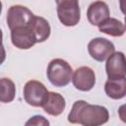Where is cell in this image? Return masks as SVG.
<instances>
[{"label": "cell", "mask_w": 126, "mask_h": 126, "mask_svg": "<svg viewBox=\"0 0 126 126\" xmlns=\"http://www.w3.org/2000/svg\"><path fill=\"white\" fill-rule=\"evenodd\" d=\"M88 51L93 59L103 62L115 52V47L110 40L103 37H95L89 42Z\"/></svg>", "instance_id": "8992f818"}, {"label": "cell", "mask_w": 126, "mask_h": 126, "mask_svg": "<svg viewBox=\"0 0 126 126\" xmlns=\"http://www.w3.org/2000/svg\"><path fill=\"white\" fill-rule=\"evenodd\" d=\"M58 19L66 27L76 26L81 19V9L76 0L56 1Z\"/></svg>", "instance_id": "3957f363"}, {"label": "cell", "mask_w": 126, "mask_h": 126, "mask_svg": "<svg viewBox=\"0 0 126 126\" xmlns=\"http://www.w3.org/2000/svg\"><path fill=\"white\" fill-rule=\"evenodd\" d=\"M108 119L109 113L106 107L91 104L85 100L75 101L68 114V121L70 123L81 124L83 126H101Z\"/></svg>", "instance_id": "6da1fadb"}, {"label": "cell", "mask_w": 126, "mask_h": 126, "mask_svg": "<svg viewBox=\"0 0 126 126\" xmlns=\"http://www.w3.org/2000/svg\"><path fill=\"white\" fill-rule=\"evenodd\" d=\"M105 71L109 80L121 79L126 76V56L117 51L110 55L105 63Z\"/></svg>", "instance_id": "52a82bcc"}, {"label": "cell", "mask_w": 126, "mask_h": 126, "mask_svg": "<svg viewBox=\"0 0 126 126\" xmlns=\"http://www.w3.org/2000/svg\"><path fill=\"white\" fill-rule=\"evenodd\" d=\"M48 91L46 87L39 81L31 80L24 87V98L26 102L32 106L39 107L42 105Z\"/></svg>", "instance_id": "5b68a950"}, {"label": "cell", "mask_w": 126, "mask_h": 126, "mask_svg": "<svg viewBox=\"0 0 126 126\" xmlns=\"http://www.w3.org/2000/svg\"><path fill=\"white\" fill-rule=\"evenodd\" d=\"M31 29L32 30L35 37L36 42H43L45 41L50 35V26L47 20L42 17L34 16L32 24Z\"/></svg>", "instance_id": "4fadbf2b"}, {"label": "cell", "mask_w": 126, "mask_h": 126, "mask_svg": "<svg viewBox=\"0 0 126 126\" xmlns=\"http://www.w3.org/2000/svg\"><path fill=\"white\" fill-rule=\"evenodd\" d=\"M124 22H125V25H124V26H125V30H126V16H125V19H124Z\"/></svg>", "instance_id": "d6986e66"}, {"label": "cell", "mask_w": 126, "mask_h": 126, "mask_svg": "<svg viewBox=\"0 0 126 126\" xmlns=\"http://www.w3.org/2000/svg\"><path fill=\"white\" fill-rule=\"evenodd\" d=\"M120 4V9H121V12L126 16V0H121L119 2Z\"/></svg>", "instance_id": "ac0fdd59"}, {"label": "cell", "mask_w": 126, "mask_h": 126, "mask_svg": "<svg viewBox=\"0 0 126 126\" xmlns=\"http://www.w3.org/2000/svg\"><path fill=\"white\" fill-rule=\"evenodd\" d=\"M11 41L19 49H29L36 42V37L30 27L17 28L11 31Z\"/></svg>", "instance_id": "9c48e42d"}, {"label": "cell", "mask_w": 126, "mask_h": 126, "mask_svg": "<svg viewBox=\"0 0 126 126\" xmlns=\"http://www.w3.org/2000/svg\"><path fill=\"white\" fill-rule=\"evenodd\" d=\"M109 16V8L103 1H94L91 3L87 11V18L93 26H100L103 22L110 18Z\"/></svg>", "instance_id": "30bf717a"}, {"label": "cell", "mask_w": 126, "mask_h": 126, "mask_svg": "<svg viewBox=\"0 0 126 126\" xmlns=\"http://www.w3.org/2000/svg\"><path fill=\"white\" fill-rule=\"evenodd\" d=\"M0 84H1V95H0L1 102L4 103L11 102L15 98V94H16V87L14 82L8 78H2L0 80Z\"/></svg>", "instance_id": "9a60e30c"}, {"label": "cell", "mask_w": 126, "mask_h": 126, "mask_svg": "<svg viewBox=\"0 0 126 126\" xmlns=\"http://www.w3.org/2000/svg\"><path fill=\"white\" fill-rule=\"evenodd\" d=\"M35 15L22 5H13L7 12V24L12 31L17 28L30 27Z\"/></svg>", "instance_id": "277c9868"}, {"label": "cell", "mask_w": 126, "mask_h": 126, "mask_svg": "<svg viewBox=\"0 0 126 126\" xmlns=\"http://www.w3.org/2000/svg\"><path fill=\"white\" fill-rule=\"evenodd\" d=\"M41 107L47 114L58 116L65 109V98L58 93L48 92Z\"/></svg>", "instance_id": "8fae6325"}, {"label": "cell", "mask_w": 126, "mask_h": 126, "mask_svg": "<svg viewBox=\"0 0 126 126\" xmlns=\"http://www.w3.org/2000/svg\"><path fill=\"white\" fill-rule=\"evenodd\" d=\"M46 75L47 79L53 86L61 88L67 86L71 82L73 69L67 61L61 58H55L49 62Z\"/></svg>", "instance_id": "7a4b0ae2"}, {"label": "cell", "mask_w": 126, "mask_h": 126, "mask_svg": "<svg viewBox=\"0 0 126 126\" xmlns=\"http://www.w3.org/2000/svg\"><path fill=\"white\" fill-rule=\"evenodd\" d=\"M98 30L100 32L111 36H121L125 32V26L119 20L115 18H109L100 26H98Z\"/></svg>", "instance_id": "5bb4252c"}, {"label": "cell", "mask_w": 126, "mask_h": 126, "mask_svg": "<svg viewBox=\"0 0 126 126\" xmlns=\"http://www.w3.org/2000/svg\"><path fill=\"white\" fill-rule=\"evenodd\" d=\"M72 83L74 87L79 91L82 92L91 91L95 84L94 71L88 66H82L77 68L73 73Z\"/></svg>", "instance_id": "ba28073f"}, {"label": "cell", "mask_w": 126, "mask_h": 126, "mask_svg": "<svg viewBox=\"0 0 126 126\" xmlns=\"http://www.w3.org/2000/svg\"><path fill=\"white\" fill-rule=\"evenodd\" d=\"M25 126H50L49 121L42 115H33L32 116L25 124Z\"/></svg>", "instance_id": "2e32d148"}, {"label": "cell", "mask_w": 126, "mask_h": 126, "mask_svg": "<svg viewBox=\"0 0 126 126\" xmlns=\"http://www.w3.org/2000/svg\"><path fill=\"white\" fill-rule=\"evenodd\" d=\"M118 115L122 122L126 123V103L122 104L118 108Z\"/></svg>", "instance_id": "e0dca14e"}, {"label": "cell", "mask_w": 126, "mask_h": 126, "mask_svg": "<svg viewBox=\"0 0 126 126\" xmlns=\"http://www.w3.org/2000/svg\"><path fill=\"white\" fill-rule=\"evenodd\" d=\"M106 95L112 99H120L126 95V78L107 80L104 85Z\"/></svg>", "instance_id": "7c38bea8"}]
</instances>
